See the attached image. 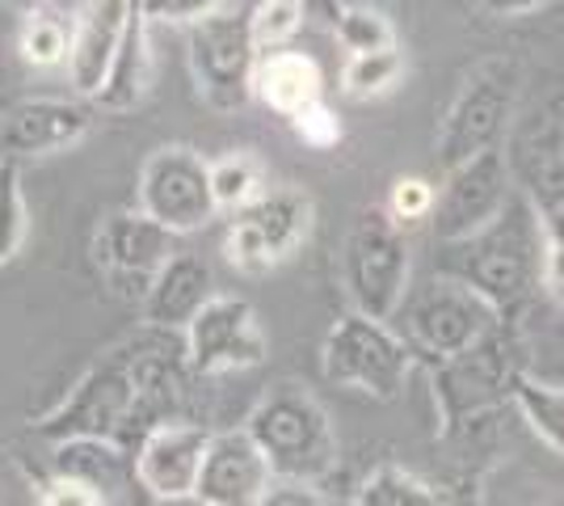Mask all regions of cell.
<instances>
[{
	"label": "cell",
	"mask_w": 564,
	"mask_h": 506,
	"mask_svg": "<svg viewBox=\"0 0 564 506\" xmlns=\"http://www.w3.org/2000/svg\"><path fill=\"white\" fill-rule=\"evenodd\" d=\"M443 249V274L476 291L506 325L540 291V216L518 194L485 233Z\"/></svg>",
	"instance_id": "cell-1"
},
{
	"label": "cell",
	"mask_w": 564,
	"mask_h": 506,
	"mask_svg": "<svg viewBox=\"0 0 564 506\" xmlns=\"http://www.w3.org/2000/svg\"><path fill=\"white\" fill-rule=\"evenodd\" d=\"M245 431L261 448L274 482L321 485L333 477L341 443L329 410L300 385H279L261 397L245 418Z\"/></svg>",
	"instance_id": "cell-2"
},
{
	"label": "cell",
	"mask_w": 564,
	"mask_h": 506,
	"mask_svg": "<svg viewBox=\"0 0 564 506\" xmlns=\"http://www.w3.org/2000/svg\"><path fill=\"white\" fill-rule=\"evenodd\" d=\"M518 94H522V60L518 55H489V60L471 64L434 131L438 169L447 173L480 152L501 148V140L514 127Z\"/></svg>",
	"instance_id": "cell-3"
},
{
	"label": "cell",
	"mask_w": 564,
	"mask_h": 506,
	"mask_svg": "<svg viewBox=\"0 0 564 506\" xmlns=\"http://www.w3.org/2000/svg\"><path fill=\"white\" fill-rule=\"evenodd\" d=\"M131 406H135V380H131V346L118 342L106 355H97L68 392L30 418V431L47 443L64 439H115L127 448V427H131Z\"/></svg>",
	"instance_id": "cell-4"
},
{
	"label": "cell",
	"mask_w": 564,
	"mask_h": 506,
	"mask_svg": "<svg viewBox=\"0 0 564 506\" xmlns=\"http://www.w3.org/2000/svg\"><path fill=\"white\" fill-rule=\"evenodd\" d=\"M409 237L383 207H367L341 245V288L350 313L392 325L409 300Z\"/></svg>",
	"instance_id": "cell-5"
},
{
	"label": "cell",
	"mask_w": 564,
	"mask_h": 506,
	"mask_svg": "<svg viewBox=\"0 0 564 506\" xmlns=\"http://www.w3.org/2000/svg\"><path fill=\"white\" fill-rule=\"evenodd\" d=\"M186 60L194 94L215 115H236L253 101L261 51L249 30V4H219L186 30Z\"/></svg>",
	"instance_id": "cell-6"
},
{
	"label": "cell",
	"mask_w": 564,
	"mask_h": 506,
	"mask_svg": "<svg viewBox=\"0 0 564 506\" xmlns=\"http://www.w3.org/2000/svg\"><path fill=\"white\" fill-rule=\"evenodd\" d=\"M397 316L404 321V346L413 351V359H425L430 367L459 359L480 342H489L497 330H506V321L476 291L447 274H434L417 291L409 288V300Z\"/></svg>",
	"instance_id": "cell-7"
},
{
	"label": "cell",
	"mask_w": 564,
	"mask_h": 506,
	"mask_svg": "<svg viewBox=\"0 0 564 506\" xmlns=\"http://www.w3.org/2000/svg\"><path fill=\"white\" fill-rule=\"evenodd\" d=\"M413 351L392 325H379L358 313L337 316L321 342V372L333 388L371 397L379 406L397 401L413 376Z\"/></svg>",
	"instance_id": "cell-8"
},
{
	"label": "cell",
	"mask_w": 564,
	"mask_h": 506,
	"mask_svg": "<svg viewBox=\"0 0 564 506\" xmlns=\"http://www.w3.org/2000/svg\"><path fill=\"white\" fill-rule=\"evenodd\" d=\"M522 372L527 367H522V351L510 325L459 359L434 363L430 392H434V410L443 418V431H459L468 422H480L485 413H494L497 406H506Z\"/></svg>",
	"instance_id": "cell-9"
},
{
	"label": "cell",
	"mask_w": 564,
	"mask_h": 506,
	"mask_svg": "<svg viewBox=\"0 0 564 506\" xmlns=\"http://www.w3.org/2000/svg\"><path fill=\"white\" fill-rule=\"evenodd\" d=\"M316 224V203L300 186H265L245 212L228 219L224 233V258L240 274H270L291 262Z\"/></svg>",
	"instance_id": "cell-10"
},
{
	"label": "cell",
	"mask_w": 564,
	"mask_h": 506,
	"mask_svg": "<svg viewBox=\"0 0 564 506\" xmlns=\"http://www.w3.org/2000/svg\"><path fill=\"white\" fill-rule=\"evenodd\" d=\"M135 212L165 228L169 237L203 233L219 216L212 194V161L189 144L156 148L140 165Z\"/></svg>",
	"instance_id": "cell-11"
},
{
	"label": "cell",
	"mask_w": 564,
	"mask_h": 506,
	"mask_svg": "<svg viewBox=\"0 0 564 506\" xmlns=\"http://www.w3.org/2000/svg\"><path fill=\"white\" fill-rule=\"evenodd\" d=\"M173 245H177V237H169L165 228H156L135 207H115V212H106L97 219L89 254H94L101 283L115 291L118 300H135L140 304L143 291L152 288V279L177 254Z\"/></svg>",
	"instance_id": "cell-12"
},
{
	"label": "cell",
	"mask_w": 564,
	"mask_h": 506,
	"mask_svg": "<svg viewBox=\"0 0 564 506\" xmlns=\"http://www.w3.org/2000/svg\"><path fill=\"white\" fill-rule=\"evenodd\" d=\"M510 169L506 152H480L464 165L443 173V186H434V212H430V233L438 245H459L485 233L506 207H510Z\"/></svg>",
	"instance_id": "cell-13"
},
{
	"label": "cell",
	"mask_w": 564,
	"mask_h": 506,
	"mask_svg": "<svg viewBox=\"0 0 564 506\" xmlns=\"http://www.w3.org/2000/svg\"><path fill=\"white\" fill-rule=\"evenodd\" d=\"M518 198L531 203L535 216L564 207V94L543 97L540 106L510 127L501 144Z\"/></svg>",
	"instance_id": "cell-14"
},
{
	"label": "cell",
	"mask_w": 564,
	"mask_h": 506,
	"mask_svg": "<svg viewBox=\"0 0 564 506\" xmlns=\"http://www.w3.org/2000/svg\"><path fill=\"white\" fill-rule=\"evenodd\" d=\"M182 346H186V363L194 380L261 367L270 355V342L261 334L253 304L245 295H232V291H215L203 304V313L189 321Z\"/></svg>",
	"instance_id": "cell-15"
},
{
	"label": "cell",
	"mask_w": 564,
	"mask_h": 506,
	"mask_svg": "<svg viewBox=\"0 0 564 506\" xmlns=\"http://www.w3.org/2000/svg\"><path fill=\"white\" fill-rule=\"evenodd\" d=\"M94 131V106L76 97H25L0 110V161L68 152Z\"/></svg>",
	"instance_id": "cell-16"
},
{
	"label": "cell",
	"mask_w": 564,
	"mask_h": 506,
	"mask_svg": "<svg viewBox=\"0 0 564 506\" xmlns=\"http://www.w3.org/2000/svg\"><path fill=\"white\" fill-rule=\"evenodd\" d=\"M207 443L212 431L203 422H165L143 434L135 448V482L148 494V503L189 498L203 473Z\"/></svg>",
	"instance_id": "cell-17"
},
{
	"label": "cell",
	"mask_w": 564,
	"mask_h": 506,
	"mask_svg": "<svg viewBox=\"0 0 564 506\" xmlns=\"http://www.w3.org/2000/svg\"><path fill=\"white\" fill-rule=\"evenodd\" d=\"M270 485L274 473L245 427L212 431L194 498H203L207 506H258L270 494Z\"/></svg>",
	"instance_id": "cell-18"
},
{
	"label": "cell",
	"mask_w": 564,
	"mask_h": 506,
	"mask_svg": "<svg viewBox=\"0 0 564 506\" xmlns=\"http://www.w3.org/2000/svg\"><path fill=\"white\" fill-rule=\"evenodd\" d=\"M131 18V0H94L76 9V30H72L68 51V85L76 101H97L110 64L122 43V30Z\"/></svg>",
	"instance_id": "cell-19"
},
{
	"label": "cell",
	"mask_w": 564,
	"mask_h": 506,
	"mask_svg": "<svg viewBox=\"0 0 564 506\" xmlns=\"http://www.w3.org/2000/svg\"><path fill=\"white\" fill-rule=\"evenodd\" d=\"M51 477L89 485L106 506H131L135 503V452L122 448L115 439H64L51 443L47 456Z\"/></svg>",
	"instance_id": "cell-20"
},
{
	"label": "cell",
	"mask_w": 564,
	"mask_h": 506,
	"mask_svg": "<svg viewBox=\"0 0 564 506\" xmlns=\"http://www.w3.org/2000/svg\"><path fill=\"white\" fill-rule=\"evenodd\" d=\"M212 288V266L203 258H194V254H173L165 270L152 279V288L143 291V330L182 337L189 330V321L203 313V304L215 295Z\"/></svg>",
	"instance_id": "cell-21"
},
{
	"label": "cell",
	"mask_w": 564,
	"mask_h": 506,
	"mask_svg": "<svg viewBox=\"0 0 564 506\" xmlns=\"http://www.w3.org/2000/svg\"><path fill=\"white\" fill-rule=\"evenodd\" d=\"M148 94H152V22L143 18L140 0H131V18H127L122 43H118V55L110 64L101 94H97L94 110L131 115L148 101Z\"/></svg>",
	"instance_id": "cell-22"
},
{
	"label": "cell",
	"mask_w": 564,
	"mask_h": 506,
	"mask_svg": "<svg viewBox=\"0 0 564 506\" xmlns=\"http://www.w3.org/2000/svg\"><path fill=\"white\" fill-rule=\"evenodd\" d=\"M325 76L321 64L304 55V51H270L258 60V76H253V97L265 110H274L291 122L295 115H304L307 106L325 101Z\"/></svg>",
	"instance_id": "cell-23"
},
{
	"label": "cell",
	"mask_w": 564,
	"mask_h": 506,
	"mask_svg": "<svg viewBox=\"0 0 564 506\" xmlns=\"http://www.w3.org/2000/svg\"><path fill=\"white\" fill-rule=\"evenodd\" d=\"M76 30V9L59 4H30L18 22V51L30 68H64Z\"/></svg>",
	"instance_id": "cell-24"
},
{
	"label": "cell",
	"mask_w": 564,
	"mask_h": 506,
	"mask_svg": "<svg viewBox=\"0 0 564 506\" xmlns=\"http://www.w3.org/2000/svg\"><path fill=\"white\" fill-rule=\"evenodd\" d=\"M510 401L522 413V422L531 427V434L564 460V388L547 385V380L531 376V372H522L514 380Z\"/></svg>",
	"instance_id": "cell-25"
},
{
	"label": "cell",
	"mask_w": 564,
	"mask_h": 506,
	"mask_svg": "<svg viewBox=\"0 0 564 506\" xmlns=\"http://www.w3.org/2000/svg\"><path fill=\"white\" fill-rule=\"evenodd\" d=\"M333 34L337 43L354 55H379V51H397V25L392 18L376 9V4H358V0H341L333 4Z\"/></svg>",
	"instance_id": "cell-26"
},
{
	"label": "cell",
	"mask_w": 564,
	"mask_h": 506,
	"mask_svg": "<svg viewBox=\"0 0 564 506\" xmlns=\"http://www.w3.org/2000/svg\"><path fill=\"white\" fill-rule=\"evenodd\" d=\"M350 506H443V494L404 464H379L354 489Z\"/></svg>",
	"instance_id": "cell-27"
},
{
	"label": "cell",
	"mask_w": 564,
	"mask_h": 506,
	"mask_svg": "<svg viewBox=\"0 0 564 506\" xmlns=\"http://www.w3.org/2000/svg\"><path fill=\"white\" fill-rule=\"evenodd\" d=\"M212 194L219 212H245L253 198L265 194V173H261V161L253 152H228L212 161Z\"/></svg>",
	"instance_id": "cell-28"
},
{
	"label": "cell",
	"mask_w": 564,
	"mask_h": 506,
	"mask_svg": "<svg viewBox=\"0 0 564 506\" xmlns=\"http://www.w3.org/2000/svg\"><path fill=\"white\" fill-rule=\"evenodd\" d=\"M404 76V51H379V55H354L341 68V94L350 101H371V97L392 94Z\"/></svg>",
	"instance_id": "cell-29"
},
{
	"label": "cell",
	"mask_w": 564,
	"mask_h": 506,
	"mask_svg": "<svg viewBox=\"0 0 564 506\" xmlns=\"http://www.w3.org/2000/svg\"><path fill=\"white\" fill-rule=\"evenodd\" d=\"M30 233V207H25L22 165L0 161V270L22 254Z\"/></svg>",
	"instance_id": "cell-30"
},
{
	"label": "cell",
	"mask_w": 564,
	"mask_h": 506,
	"mask_svg": "<svg viewBox=\"0 0 564 506\" xmlns=\"http://www.w3.org/2000/svg\"><path fill=\"white\" fill-rule=\"evenodd\" d=\"M304 22L307 4H300V0H261V4H249V30H253V43H258L261 55L291 47V39L304 30Z\"/></svg>",
	"instance_id": "cell-31"
},
{
	"label": "cell",
	"mask_w": 564,
	"mask_h": 506,
	"mask_svg": "<svg viewBox=\"0 0 564 506\" xmlns=\"http://www.w3.org/2000/svg\"><path fill=\"white\" fill-rule=\"evenodd\" d=\"M540 288L564 304V207L540 216Z\"/></svg>",
	"instance_id": "cell-32"
},
{
	"label": "cell",
	"mask_w": 564,
	"mask_h": 506,
	"mask_svg": "<svg viewBox=\"0 0 564 506\" xmlns=\"http://www.w3.org/2000/svg\"><path fill=\"white\" fill-rule=\"evenodd\" d=\"M383 212L397 219L400 228H409L417 219H430V212H434V186L425 177H397Z\"/></svg>",
	"instance_id": "cell-33"
},
{
	"label": "cell",
	"mask_w": 564,
	"mask_h": 506,
	"mask_svg": "<svg viewBox=\"0 0 564 506\" xmlns=\"http://www.w3.org/2000/svg\"><path fill=\"white\" fill-rule=\"evenodd\" d=\"M291 131H295V140L307 148H316V152H325L341 140V119L333 115L325 101H316V106H307L304 115H295L291 119Z\"/></svg>",
	"instance_id": "cell-34"
},
{
	"label": "cell",
	"mask_w": 564,
	"mask_h": 506,
	"mask_svg": "<svg viewBox=\"0 0 564 506\" xmlns=\"http://www.w3.org/2000/svg\"><path fill=\"white\" fill-rule=\"evenodd\" d=\"M143 18L148 22H165V25H194L203 22L215 9V0H140Z\"/></svg>",
	"instance_id": "cell-35"
},
{
	"label": "cell",
	"mask_w": 564,
	"mask_h": 506,
	"mask_svg": "<svg viewBox=\"0 0 564 506\" xmlns=\"http://www.w3.org/2000/svg\"><path fill=\"white\" fill-rule=\"evenodd\" d=\"M39 506H106L97 498L89 485L80 482H68V477H47L43 482V498Z\"/></svg>",
	"instance_id": "cell-36"
},
{
	"label": "cell",
	"mask_w": 564,
	"mask_h": 506,
	"mask_svg": "<svg viewBox=\"0 0 564 506\" xmlns=\"http://www.w3.org/2000/svg\"><path fill=\"white\" fill-rule=\"evenodd\" d=\"M258 506H329V498H325L316 485L274 482V485H270V494H265Z\"/></svg>",
	"instance_id": "cell-37"
},
{
	"label": "cell",
	"mask_w": 564,
	"mask_h": 506,
	"mask_svg": "<svg viewBox=\"0 0 564 506\" xmlns=\"http://www.w3.org/2000/svg\"><path fill=\"white\" fill-rule=\"evenodd\" d=\"M494 13H540V9H547L543 0H527V4H489Z\"/></svg>",
	"instance_id": "cell-38"
},
{
	"label": "cell",
	"mask_w": 564,
	"mask_h": 506,
	"mask_svg": "<svg viewBox=\"0 0 564 506\" xmlns=\"http://www.w3.org/2000/svg\"><path fill=\"white\" fill-rule=\"evenodd\" d=\"M152 506H207V503H203V498H194V494H189V498H169V503H152Z\"/></svg>",
	"instance_id": "cell-39"
},
{
	"label": "cell",
	"mask_w": 564,
	"mask_h": 506,
	"mask_svg": "<svg viewBox=\"0 0 564 506\" xmlns=\"http://www.w3.org/2000/svg\"><path fill=\"white\" fill-rule=\"evenodd\" d=\"M556 342H561V355H564V309H561V321H556Z\"/></svg>",
	"instance_id": "cell-40"
},
{
	"label": "cell",
	"mask_w": 564,
	"mask_h": 506,
	"mask_svg": "<svg viewBox=\"0 0 564 506\" xmlns=\"http://www.w3.org/2000/svg\"><path fill=\"white\" fill-rule=\"evenodd\" d=\"M443 506H468V503H443Z\"/></svg>",
	"instance_id": "cell-41"
},
{
	"label": "cell",
	"mask_w": 564,
	"mask_h": 506,
	"mask_svg": "<svg viewBox=\"0 0 564 506\" xmlns=\"http://www.w3.org/2000/svg\"><path fill=\"white\" fill-rule=\"evenodd\" d=\"M540 506H552V503H540Z\"/></svg>",
	"instance_id": "cell-42"
}]
</instances>
